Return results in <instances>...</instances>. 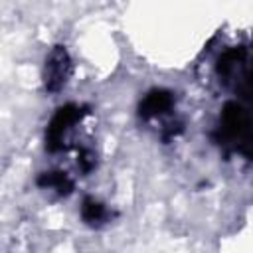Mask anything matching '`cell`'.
<instances>
[{
	"mask_svg": "<svg viewBox=\"0 0 253 253\" xmlns=\"http://www.w3.org/2000/svg\"><path fill=\"white\" fill-rule=\"evenodd\" d=\"M85 113L87 111L83 107H77L73 103H67L55 111V115L51 117V121L47 123V128H45V146L49 152H57L63 148L67 132L83 119Z\"/></svg>",
	"mask_w": 253,
	"mask_h": 253,
	"instance_id": "6da1fadb",
	"label": "cell"
},
{
	"mask_svg": "<svg viewBox=\"0 0 253 253\" xmlns=\"http://www.w3.org/2000/svg\"><path fill=\"white\" fill-rule=\"evenodd\" d=\"M73 73V63L69 57V51L63 45H55L49 55L45 57V65H43V87L49 93H57L61 91L69 77Z\"/></svg>",
	"mask_w": 253,
	"mask_h": 253,
	"instance_id": "7a4b0ae2",
	"label": "cell"
},
{
	"mask_svg": "<svg viewBox=\"0 0 253 253\" xmlns=\"http://www.w3.org/2000/svg\"><path fill=\"white\" fill-rule=\"evenodd\" d=\"M219 134L225 140V144H247L249 142V119L245 109L231 101L223 107L221 113V125H219Z\"/></svg>",
	"mask_w": 253,
	"mask_h": 253,
	"instance_id": "3957f363",
	"label": "cell"
},
{
	"mask_svg": "<svg viewBox=\"0 0 253 253\" xmlns=\"http://www.w3.org/2000/svg\"><path fill=\"white\" fill-rule=\"evenodd\" d=\"M245 61H247V49L245 47H231L227 49L219 61H217V73L223 81H247L245 77Z\"/></svg>",
	"mask_w": 253,
	"mask_h": 253,
	"instance_id": "277c9868",
	"label": "cell"
},
{
	"mask_svg": "<svg viewBox=\"0 0 253 253\" xmlns=\"http://www.w3.org/2000/svg\"><path fill=\"white\" fill-rule=\"evenodd\" d=\"M174 107V95L166 89H154L150 93H146V97L140 101L138 105V115L146 121L156 119L166 115L168 111H172Z\"/></svg>",
	"mask_w": 253,
	"mask_h": 253,
	"instance_id": "5b68a950",
	"label": "cell"
},
{
	"mask_svg": "<svg viewBox=\"0 0 253 253\" xmlns=\"http://www.w3.org/2000/svg\"><path fill=\"white\" fill-rule=\"evenodd\" d=\"M38 186L55 190L59 196H67V194L73 192V180L69 178L67 172H61V170L42 172V174L38 176Z\"/></svg>",
	"mask_w": 253,
	"mask_h": 253,
	"instance_id": "8992f818",
	"label": "cell"
},
{
	"mask_svg": "<svg viewBox=\"0 0 253 253\" xmlns=\"http://www.w3.org/2000/svg\"><path fill=\"white\" fill-rule=\"evenodd\" d=\"M81 217L89 225H99V223H103L109 217V211L95 198H85L83 200V206H81Z\"/></svg>",
	"mask_w": 253,
	"mask_h": 253,
	"instance_id": "52a82bcc",
	"label": "cell"
},
{
	"mask_svg": "<svg viewBox=\"0 0 253 253\" xmlns=\"http://www.w3.org/2000/svg\"><path fill=\"white\" fill-rule=\"evenodd\" d=\"M77 164H79V168L87 174V172H91V170L95 168V158H93V154H91L89 150H81V152H79V158H77Z\"/></svg>",
	"mask_w": 253,
	"mask_h": 253,
	"instance_id": "ba28073f",
	"label": "cell"
}]
</instances>
